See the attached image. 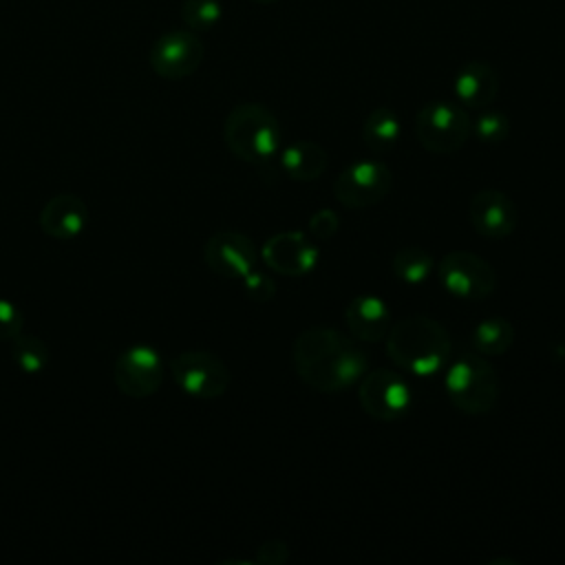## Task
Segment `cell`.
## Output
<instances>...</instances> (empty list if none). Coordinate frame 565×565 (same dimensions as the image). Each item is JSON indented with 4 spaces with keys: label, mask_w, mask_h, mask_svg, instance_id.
I'll list each match as a JSON object with an SVG mask.
<instances>
[{
    "label": "cell",
    "mask_w": 565,
    "mask_h": 565,
    "mask_svg": "<svg viewBox=\"0 0 565 565\" xmlns=\"http://www.w3.org/2000/svg\"><path fill=\"white\" fill-rule=\"evenodd\" d=\"M393 188V172L382 161L349 163L333 181V196L349 210H364L382 203Z\"/></svg>",
    "instance_id": "cell-9"
},
{
    "label": "cell",
    "mask_w": 565,
    "mask_h": 565,
    "mask_svg": "<svg viewBox=\"0 0 565 565\" xmlns=\"http://www.w3.org/2000/svg\"><path fill=\"white\" fill-rule=\"evenodd\" d=\"M470 344L477 353H481L486 358L503 355L514 344V327L510 320H505L501 316H490L472 329Z\"/></svg>",
    "instance_id": "cell-20"
},
{
    "label": "cell",
    "mask_w": 565,
    "mask_h": 565,
    "mask_svg": "<svg viewBox=\"0 0 565 565\" xmlns=\"http://www.w3.org/2000/svg\"><path fill=\"white\" fill-rule=\"evenodd\" d=\"M223 139L236 159L263 166L278 154L282 132L274 110L258 102H243L227 113Z\"/></svg>",
    "instance_id": "cell-3"
},
{
    "label": "cell",
    "mask_w": 565,
    "mask_h": 565,
    "mask_svg": "<svg viewBox=\"0 0 565 565\" xmlns=\"http://www.w3.org/2000/svg\"><path fill=\"white\" fill-rule=\"evenodd\" d=\"M388 358L417 377H430L452 358V340L441 322L430 316H404L391 324L386 338Z\"/></svg>",
    "instance_id": "cell-2"
},
{
    "label": "cell",
    "mask_w": 565,
    "mask_h": 565,
    "mask_svg": "<svg viewBox=\"0 0 565 565\" xmlns=\"http://www.w3.org/2000/svg\"><path fill=\"white\" fill-rule=\"evenodd\" d=\"M391 265H393V274L404 285L426 282L430 278V274L435 271V267H437L433 254L424 247H417V245H408V247L397 249Z\"/></svg>",
    "instance_id": "cell-21"
},
{
    "label": "cell",
    "mask_w": 565,
    "mask_h": 565,
    "mask_svg": "<svg viewBox=\"0 0 565 565\" xmlns=\"http://www.w3.org/2000/svg\"><path fill=\"white\" fill-rule=\"evenodd\" d=\"M24 329V316L22 309L7 300L0 298V342H11L15 335H20Z\"/></svg>",
    "instance_id": "cell-25"
},
{
    "label": "cell",
    "mask_w": 565,
    "mask_h": 565,
    "mask_svg": "<svg viewBox=\"0 0 565 565\" xmlns=\"http://www.w3.org/2000/svg\"><path fill=\"white\" fill-rule=\"evenodd\" d=\"M472 132L481 143H488V146L503 143L510 135V119L501 110H483L472 121Z\"/></svg>",
    "instance_id": "cell-24"
},
{
    "label": "cell",
    "mask_w": 565,
    "mask_h": 565,
    "mask_svg": "<svg viewBox=\"0 0 565 565\" xmlns=\"http://www.w3.org/2000/svg\"><path fill=\"white\" fill-rule=\"evenodd\" d=\"M435 269L441 287L459 300H483L497 289V274L492 265L468 249H452L444 254Z\"/></svg>",
    "instance_id": "cell-6"
},
{
    "label": "cell",
    "mask_w": 565,
    "mask_h": 565,
    "mask_svg": "<svg viewBox=\"0 0 565 565\" xmlns=\"http://www.w3.org/2000/svg\"><path fill=\"white\" fill-rule=\"evenodd\" d=\"M205 46L192 29H170L150 46V68L163 79H185L203 62Z\"/></svg>",
    "instance_id": "cell-10"
},
{
    "label": "cell",
    "mask_w": 565,
    "mask_h": 565,
    "mask_svg": "<svg viewBox=\"0 0 565 565\" xmlns=\"http://www.w3.org/2000/svg\"><path fill=\"white\" fill-rule=\"evenodd\" d=\"M243 285H245V294L252 298V300H258V302H267L274 298L276 294V285L269 276H265L263 271H256L252 269L245 278H243Z\"/></svg>",
    "instance_id": "cell-27"
},
{
    "label": "cell",
    "mask_w": 565,
    "mask_h": 565,
    "mask_svg": "<svg viewBox=\"0 0 565 565\" xmlns=\"http://www.w3.org/2000/svg\"><path fill=\"white\" fill-rule=\"evenodd\" d=\"M252 2H258V4H274V2H278V0H252Z\"/></svg>",
    "instance_id": "cell-29"
},
{
    "label": "cell",
    "mask_w": 565,
    "mask_h": 565,
    "mask_svg": "<svg viewBox=\"0 0 565 565\" xmlns=\"http://www.w3.org/2000/svg\"><path fill=\"white\" fill-rule=\"evenodd\" d=\"M415 137L430 154H452L461 150L472 135V119L468 110L448 99L424 104L415 115Z\"/></svg>",
    "instance_id": "cell-5"
},
{
    "label": "cell",
    "mask_w": 565,
    "mask_h": 565,
    "mask_svg": "<svg viewBox=\"0 0 565 565\" xmlns=\"http://www.w3.org/2000/svg\"><path fill=\"white\" fill-rule=\"evenodd\" d=\"M11 358L13 364L26 373V375H38L42 373L49 362H51V351L46 347V342L38 335H29V333H20L11 340Z\"/></svg>",
    "instance_id": "cell-22"
},
{
    "label": "cell",
    "mask_w": 565,
    "mask_h": 565,
    "mask_svg": "<svg viewBox=\"0 0 565 565\" xmlns=\"http://www.w3.org/2000/svg\"><path fill=\"white\" fill-rule=\"evenodd\" d=\"M399 135H402V121L397 113L388 106L373 108L362 124V141L375 154H384L393 150L399 141Z\"/></svg>",
    "instance_id": "cell-19"
},
{
    "label": "cell",
    "mask_w": 565,
    "mask_h": 565,
    "mask_svg": "<svg viewBox=\"0 0 565 565\" xmlns=\"http://www.w3.org/2000/svg\"><path fill=\"white\" fill-rule=\"evenodd\" d=\"M468 221L479 236L501 241L516 230L519 207L505 192L486 188L472 194L468 203Z\"/></svg>",
    "instance_id": "cell-13"
},
{
    "label": "cell",
    "mask_w": 565,
    "mask_h": 565,
    "mask_svg": "<svg viewBox=\"0 0 565 565\" xmlns=\"http://www.w3.org/2000/svg\"><path fill=\"white\" fill-rule=\"evenodd\" d=\"M329 166V154L318 141L298 139L280 152V168L291 181L309 183L324 174Z\"/></svg>",
    "instance_id": "cell-18"
},
{
    "label": "cell",
    "mask_w": 565,
    "mask_h": 565,
    "mask_svg": "<svg viewBox=\"0 0 565 565\" xmlns=\"http://www.w3.org/2000/svg\"><path fill=\"white\" fill-rule=\"evenodd\" d=\"M296 375L318 393H340L355 386L369 371V360L353 335L333 327H309L291 344Z\"/></svg>",
    "instance_id": "cell-1"
},
{
    "label": "cell",
    "mask_w": 565,
    "mask_h": 565,
    "mask_svg": "<svg viewBox=\"0 0 565 565\" xmlns=\"http://www.w3.org/2000/svg\"><path fill=\"white\" fill-rule=\"evenodd\" d=\"M170 371L177 386L199 399L221 397L232 382L227 364L216 353L205 349H190L179 353L172 358Z\"/></svg>",
    "instance_id": "cell-8"
},
{
    "label": "cell",
    "mask_w": 565,
    "mask_h": 565,
    "mask_svg": "<svg viewBox=\"0 0 565 565\" xmlns=\"http://www.w3.org/2000/svg\"><path fill=\"white\" fill-rule=\"evenodd\" d=\"M452 90L457 97V104L463 108H488L497 95H499V75L492 68V64L483 60H470L466 62L455 79H452Z\"/></svg>",
    "instance_id": "cell-17"
},
{
    "label": "cell",
    "mask_w": 565,
    "mask_h": 565,
    "mask_svg": "<svg viewBox=\"0 0 565 565\" xmlns=\"http://www.w3.org/2000/svg\"><path fill=\"white\" fill-rule=\"evenodd\" d=\"M344 324L358 342H380L386 338L393 318L388 305L373 294L353 296L344 307Z\"/></svg>",
    "instance_id": "cell-15"
},
{
    "label": "cell",
    "mask_w": 565,
    "mask_h": 565,
    "mask_svg": "<svg viewBox=\"0 0 565 565\" xmlns=\"http://www.w3.org/2000/svg\"><path fill=\"white\" fill-rule=\"evenodd\" d=\"M355 386L360 408L375 422H397L411 411V386L391 369L366 371Z\"/></svg>",
    "instance_id": "cell-7"
},
{
    "label": "cell",
    "mask_w": 565,
    "mask_h": 565,
    "mask_svg": "<svg viewBox=\"0 0 565 565\" xmlns=\"http://www.w3.org/2000/svg\"><path fill=\"white\" fill-rule=\"evenodd\" d=\"M289 556H291V550L285 541L269 539V541L258 545L256 563H260V565H285L289 561Z\"/></svg>",
    "instance_id": "cell-28"
},
{
    "label": "cell",
    "mask_w": 565,
    "mask_h": 565,
    "mask_svg": "<svg viewBox=\"0 0 565 565\" xmlns=\"http://www.w3.org/2000/svg\"><path fill=\"white\" fill-rule=\"evenodd\" d=\"M88 225V207L77 194H55L40 212V227L46 236L57 241L77 238Z\"/></svg>",
    "instance_id": "cell-16"
},
{
    "label": "cell",
    "mask_w": 565,
    "mask_h": 565,
    "mask_svg": "<svg viewBox=\"0 0 565 565\" xmlns=\"http://www.w3.org/2000/svg\"><path fill=\"white\" fill-rule=\"evenodd\" d=\"M444 388L459 413L486 415L499 399V375L486 355L466 351L446 364Z\"/></svg>",
    "instance_id": "cell-4"
},
{
    "label": "cell",
    "mask_w": 565,
    "mask_h": 565,
    "mask_svg": "<svg viewBox=\"0 0 565 565\" xmlns=\"http://www.w3.org/2000/svg\"><path fill=\"white\" fill-rule=\"evenodd\" d=\"M205 265L221 278L243 280L258 263V249L249 236L236 230L212 234L203 247Z\"/></svg>",
    "instance_id": "cell-12"
},
{
    "label": "cell",
    "mask_w": 565,
    "mask_h": 565,
    "mask_svg": "<svg viewBox=\"0 0 565 565\" xmlns=\"http://www.w3.org/2000/svg\"><path fill=\"white\" fill-rule=\"evenodd\" d=\"M223 15L221 0H183L181 20L192 31H210Z\"/></svg>",
    "instance_id": "cell-23"
},
{
    "label": "cell",
    "mask_w": 565,
    "mask_h": 565,
    "mask_svg": "<svg viewBox=\"0 0 565 565\" xmlns=\"http://www.w3.org/2000/svg\"><path fill=\"white\" fill-rule=\"evenodd\" d=\"M318 247L305 232L287 230L269 236L260 249L263 263L280 276H305L318 265Z\"/></svg>",
    "instance_id": "cell-14"
},
{
    "label": "cell",
    "mask_w": 565,
    "mask_h": 565,
    "mask_svg": "<svg viewBox=\"0 0 565 565\" xmlns=\"http://www.w3.org/2000/svg\"><path fill=\"white\" fill-rule=\"evenodd\" d=\"M338 230H340V216L329 207L316 210L309 218V234L320 238V241H327V238L335 236Z\"/></svg>",
    "instance_id": "cell-26"
},
{
    "label": "cell",
    "mask_w": 565,
    "mask_h": 565,
    "mask_svg": "<svg viewBox=\"0 0 565 565\" xmlns=\"http://www.w3.org/2000/svg\"><path fill=\"white\" fill-rule=\"evenodd\" d=\"M113 380L115 386L132 399L150 397L163 382V362L159 351L150 344L128 347L115 360Z\"/></svg>",
    "instance_id": "cell-11"
}]
</instances>
